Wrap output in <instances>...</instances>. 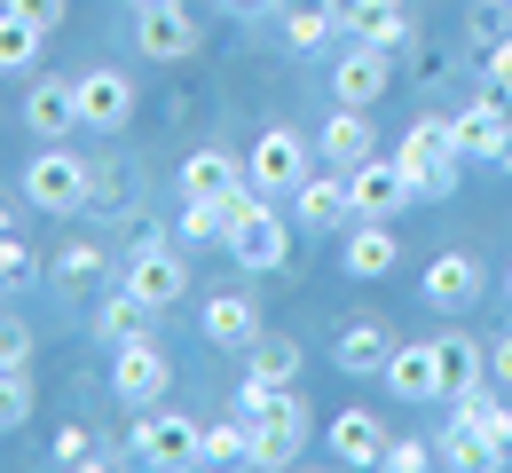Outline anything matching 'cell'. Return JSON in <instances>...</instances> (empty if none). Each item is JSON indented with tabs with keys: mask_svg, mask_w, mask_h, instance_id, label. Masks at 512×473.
<instances>
[{
	"mask_svg": "<svg viewBox=\"0 0 512 473\" xmlns=\"http://www.w3.org/2000/svg\"><path fill=\"white\" fill-rule=\"evenodd\" d=\"M134 48L150 64H182V56H197V16L182 0H134Z\"/></svg>",
	"mask_w": 512,
	"mask_h": 473,
	"instance_id": "obj_6",
	"label": "cell"
},
{
	"mask_svg": "<svg viewBox=\"0 0 512 473\" xmlns=\"http://www.w3.org/2000/svg\"><path fill=\"white\" fill-rule=\"evenodd\" d=\"M505 0H497V8H481V16H473V40H481V48H497V40H505Z\"/></svg>",
	"mask_w": 512,
	"mask_h": 473,
	"instance_id": "obj_41",
	"label": "cell"
},
{
	"mask_svg": "<svg viewBox=\"0 0 512 473\" xmlns=\"http://www.w3.org/2000/svg\"><path fill=\"white\" fill-rule=\"evenodd\" d=\"M347 40L410 48V16H402V0H347Z\"/></svg>",
	"mask_w": 512,
	"mask_h": 473,
	"instance_id": "obj_25",
	"label": "cell"
},
{
	"mask_svg": "<svg viewBox=\"0 0 512 473\" xmlns=\"http://www.w3.org/2000/svg\"><path fill=\"white\" fill-rule=\"evenodd\" d=\"M339 261H347V276H386L394 261H402V237H394V221H355Z\"/></svg>",
	"mask_w": 512,
	"mask_h": 473,
	"instance_id": "obj_24",
	"label": "cell"
},
{
	"mask_svg": "<svg viewBox=\"0 0 512 473\" xmlns=\"http://www.w3.org/2000/svg\"><path fill=\"white\" fill-rule=\"evenodd\" d=\"M386 355H394V332L371 324V316H355L347 332L331 339V363H339V371H355V379H386Z\"/></svg>",
	"mask_w": 512,
	"mask_h": 473,
	"instance_id": "obj_21",
	"label": "cell"
},
{
	"mask_svg": "<svg viewBox=\"0 0 512 473\" xmlns=\"http://www.w3.org/2000/svg\"><path fill=\"white\" fill-rule=\"evenodd\" d=\"M87 182H95V166L71 158L64 142H48V150L24 166V198L40 205V213H79V205H87Z\"/></svg>",
	"mask_w": 512,
	"mask_h": 473,
	"instance_id": "obj_4",
	"label": "cell"
},
{
	"mask_svg": "<svg viewBox=\"0 0 512 473\" xmlns=\"http://www.w3.org/2000/svg\"><path fill=\"white\" fill-rule=\"evenodd\" d=\"M505 8H512V0H505Z\"/></svg>",
	"mask_w": 512,
	"mask_h": 473,
	"instance_id": "obj_47",
	"label": "cell"
},
{
	"mask_svg": "<svg viewBox=\"0 0 512 473\" xmlns=\"http://www.w3.org/2000/svg\"><path fill=\"white\" fill-rule=\"evenodd\" d=\"M449 418H457V426H473V434L497 450V466H512V395H481V387H473V395H457V403H449Z\"/></svg>",
	"mask_w": 512,
	"mask_h": 473,
	"instance_id": "obj_22",
	"label": "cell"
},
{
	"mask_svg": "<svg viewBox=\"0 0 512 473\" xmlns=\"http://www.w3.org/2000/svg\"><path fill=\"white\" fill-rule=\"evenodd\" d=\"M0 237H8V205H0Z\"/></svg>",
	"mask_w": 512,
	"mask_h": 473,
	"instance_id": "obj_45",
	"label": "cell"
},
{
	"mask_svg": "<svg viewBox=\"0 0 512 473\" xmlns=\"http://www.w3.org/2000/svg\"><path fill=\"white\" fill-rule=\"evenodd\" d=\"M221 8H229V16H268L276 0H221Z\"/></svg>",
	"mask_w": 512,
	"mask_h": 473,
	"instance_id": "obj_43",
	"label": "cell"
},
{
	"mask_svg": "<svg viewBox=\"0 0 512 473\" xmlns=\"http://www.w3.org/2000/svg\"><path fill=\"white\" fill-rule=\"evenodd\" d=\"M347 198H355V221H394L410 205V182L394 158H363V166H347Z\"/></svg>",
	"mask_w": 512,
	"mask_h": 473,
	"instance_id": "obj_12",
	"label": "cell"
},
{
	"mask_svg": "<svg viewBox=\"0 0 512 473\" xmlns=\"http://www.w3.org/2000/svg\"><path fill=\"white\" fill-rule=\"evenodd\" d=\"M481 379H489V347L465 339V332H442V395L457 403V395H473Z\"/></svg>",
	"mask_w": 512,
	"mask_h": 473,
	"instance_id": "obj_26",
	"label": "cell"
},
{
	"mask_svg": "<svg viewBox=\"0 0 512 473\" xmlns=\"http://www.w3.org/2000/svg\"><path fill=\"white\" fill-rule=\"evenodd\" d=\"M166 387H174V363L150 347V332L119 339V355H111V395H119L127 410H158V403H166Z\"/></svg>",
	"mask_w": 512,
	"mask_h": 473,
	"instance_id": "obj_5",
	"label": "cell"
},
{
	"mask_svg": "<svg viewBox=\"0 0 512 473\" xmlns=\"http://www.w3.org/2000/svg\"><path fill=\"white\" fill-rule=\"evenodd\" d=\"M8 8H16L24 24H40V32H56V24H64V8H71V0H8Z\"/></svg>",
	"mask_w": 512,
	"mask_h": 473,
	"instance_id": "obj_40",
	"label": "cell"
},
{
	"mask_svg": "<svg viewBox=\"0 0 512 473\" xmlns=\"http://www.w3.org/2000/svg\"><path fill=\"white\" fill-rule=\"evenodd\" d=\"M119 284L142 292L150 308H174V300L190 292V261H182L166 237H150V245H134V253H127V276H119Z\"/></svg>",
	"mask_w": 512,
	"mask_h": 473,
	"instance_id": "obj_7",
	"label": "cell"
},
{
	"mask_svg": "<svg viewBox=\"0 0 512 473\" xmlns=\"http://www.w3.org/2000/svg\"><path fill=\"white\" fill-rule=\"evenodd\" d=\"M103 269V253L87 245V237H64V253H56V284H95Z\"/></svg>",
	"mask_w": 512,
	"mask_h": 473,
	"instance_id": "obj_34",
	"label": "cell"
},
{
	"mask_svg": "<svg viewBox=\"0 0 512 473\" xmlns=\"http://www.w3.org/2000/svg\"><path fill=\"white\" fill-rule=\"evenodd\" d=\"M308 166H316V158H308V142L292 135V127H268V135L253 142V158H245V174H253L268 198H292V190L308 182Z\"/></svg>",
	"mask_w": 512,
	"mask_h": 473,
	"instance_id": "obj_8",
	"label": "cell"
},
{
	"mask_svg": "<svg viewBox=\"0 0 512 473\" xmlns=\"http://www.w3.org/2000/svg\"><path fill=\"white\" fill-rule=\"evenodd\" d=\"M24 363H32V332L8 316V324H0V371H24Z\"/></svg>",
	"mask_w": 512,
	"mask_h": 473,
	"instance_id": "obj_37",
	"label": "cell"
},
{
	"mask_svg": "<svg viewBox=\"0 0 512 473\" xmlns=\"http://www.w3.org/2000/svg\"><path fill=\"white\" fill-rule=\"evenodd\" d=\"M489 379L512 395V332H505V339H489Z\"/></svg>",
	"mask_w": 512,
	"mask_h": 473,
	"instance_id": "obj_42",
	"label": "cell"
},
{
	"mask_svg": "<svg viewBox=\"0 0 512 473\" xmlns=\"http://www.w3.org/2000/svg\"><path fill=\"white\" fill-rule=\"evenodd\" d=\"M394 166H402V182H410V198H449V190H457V166H465V158H457V142H449V119H418V127H410V135L394 142Z\"/></svg>",
	"mask_w": 512,
	"mask_h": 473,
	"instance_id": "obj_2",
	"label": "cell"
},
{
	"mask_svg": "<svg viewBox=\"0 0 512 473\" xmlns=\"http://www.w3.org/2000/svg\"><path fill=\"white\" fill-rule=\"evenodd\" d=\"M386 395L434 403V395H442V339H394V355H386Z\"/></svg>",
	"mask_w": 512,
	"mask_h": 473,
	"instance_id": "obj_10",
	"label": "cell"
},
{
	"mask_svg": "<svg viewBox=\"0 0 512 473\" xmlns=\"http://www.w3.org/2000/svg\"><path fill=\"white\" fill-rule=\"evenodd\" d=\"M363 158H379V142H371V119L355 111V103H339L331 119H323V166H363Z\"/></svg>",
	"mask_w": 512,
	"mask_h": 473,
	"instance_id": "obj_23",
	"label": "cell"
},
{
	"mask_svg": "<svg viewBox=\"0 0 512 473\" xmlns=\"http://www.w3.org/2000/svg\"><path fill=\"white\" fill-rule=\"evenodd\" d=\"M323 442H331V458L339 466H386V418L363 403H347L331 426H323Z\"/></svg>",
	"mask_w": 512,
	"mask_h": 473,
	"instance_id": "obj_13",
	"label": "cell"
},
{
	"mask_svg": "<svg viewBox=\"0 0 512 473\" xmlns=\"http://www.w3.org/2000/svg\"><path fill=\"white\" fill-rule=\"evenodd\" d=\"M386 79H394V48L355 40V48L331 64V95H339V103H355V111H371V103L386 95Z\"/></svg>",
	"mask_w": 512,
	"mask_h": 473,
	"instance_id": "obj_11",
	"label": "cell"
},
{
	"mask_svg": "<svg viewBox=\"0 0 512 473\" xmlns=\"http://www.w3.org/2000/svg\"><path fill=\"white\" fill-rule=\"evenodd\" d=\"M32 418V379L24 371H0V434H16Z\"/></svg>",
	"mask_w": 512,
	"mask_h": 473,
	"instance_id": "obj_35",
	"label": "cell"
},
{
	"mask_svg": "<svg viewBox=\"0 0 512 473\" xmlns=\"http://www.w3.org/2000/svg\"><path fill=\"white\" fill-rule=\"evenodd\" d=\"M505 127H512V103L489 87L473 111L449 119V142H457V158H497V150H505Z\"/></svg>",
	"mask_w": 512,
	"mask_h": 473,
	"instance_id": "obj_15",
	"label": "cell"
},
{
	"mask_svg": "<svg viewBox=\"0 0 512 473\" xmlns=\"http://www.w3.org/2000/svg\"><path fill=\"white\" fill-rule=\"evenodd\" d=\"M197 332L213 339V347H253L268 324H260V300H253V292H213V300L197 308Z\"/></svg>",
	"mask_w": 512,
	"mask_h": 473,
	"instance_id": "obj_16",
	"label": "cell"
},
{
	"mask_svg": "<svg viewBox=\"0 0 512 473\" xmlns=\"http://www.w3.org/2000/svg\"><path fill=\"white\" fill-rule=\"evenodd\" d=\"M434 458H442L434 442H386V466L394 473H418V466H434Z\"/></svg>",
	"mask_w": 512,
	"mask_h": 473,
	"instance_id": "obj_39",
	"label": "cell"
},
{
	"mask_svg": "<svg viewBox=\"0 0 512 473\" xmlns=\"http://www.w3.org/2000/svg\"><path fill=\"white\" fill-rule=\"evenodd\" d=\"M229 261L245 276H276V269H292V221L276 213V205H260L253 221L229 237Z\"/></svg>",
	"mask_w": 512,
	"mask_h": 473,
	"instance_id": "obj_9",
	"label": "cell"
},
{
	"mask_svg": "<svg viewBox=\"0 0 512 473\" xmlns=\"http://www.w3.org/2000/svg\"><path fill=\"white\" fill-rule=\"evenodd\" d=\"M347 32V0H284V48L323 56V40Z\"/></svg>",
	"mask_w": 512,
	"mask_h": 473,
	"instance_id": "obj_20",
	"label": "cell"
},
{
	"mask_svg": "<svg viewBox=\"0 0 512 473\" xmlns=\"http://www.w3.org/2000/svg\"><path fill=\"white\" fill-rule=\"evenodd\" d=\"M95 458H103V450L87 442V426H64V434H56V466H95Z\"/></svg>",
	"mask_w": 512,
	"mask_h": 473,
	"instance_id": "obj_38",
	"label": "cell"
},
{
	"mask_svg": "<svg viewBox=\"0 0 512 473\" xmlns=\"http://www.w3.org/2000/svg\"><path fill=\"white\" fill-rule=\"evenodd\" d=\"M497 166H505V174H512V127H505V150H497Z\"/></svg>",
	"mask_w": 512,
	"mask_h": 473,
	"instance_id": "obj_44",
	"label": "cell"
},
{
	"mask_svg": "<svg viewBox=\"0 0 512 473\" xmlns=\"http://www.w3.org/2000/svg\"><path fill=\"white\" fill-rule=\"evenodd\" d=\"M127 458H142V466H205V426L197 418H182V410H142V426H134Z\"/></svg>",
	"mask_w": 512,
	"mask_h": 473,
	"instance_id": "obj_3",
	"label": "cell"
},
{
	"mask_svg": "<svg viewBox=\"0 0 512 473\" xmlns=\"http://www.w3.org/2000/svg\"><path fill=\"white\" fill-rule=\"evenodd\" d=\"M292 221L300 229H339V221H355V198H347V174L339 166H308V182L292 190Z\"/></svg>",
	"mask_w": 512,
	"mask_h": 473,
	"instance_id": "obj_14",
	"label": "cell"
},
{
	"mask_svg": "<svg viewBox=\"0 0 512 473\" xmlns=\"http://www.w3.org/2000/svg\"><path fill=\"white\" fill-rule=\"evenodd\" d=\"M150 316H158V308H150L142 292H127V284H119V292L103 300V316H95V332H103L111 347H119V339H142V332H150Z\"/></svg>",
	"mask_w": 512,
	"mask_h": 473,
	"instance_id": "obj_28",
	"label": "cell"
},
{
	"mask_svg": "<svg viewBox=\"0 0 512 473\" xmlns=\"http://www.w3.org/2000/svg\"><path fill=\"white\" fill-rule=\"evenodd\" d=\"M434 450H442L449 466H465V473H489V466H497V450H489V442H481L473 426H457V418L442 426V442H434Z\"/></svg>",
	"mask_w": 512,
	"mask_h": 473,
	"instance_id": "obj_33",
	"label": "cell"
},
{
	"mask_svg": "<svg viewBox=\"0 0 512 473\" xmlns=\"http://www.w3.org/2000/svg\"><path fill=\"white\" fill-rule=\"evenodd\" d=\"M505 300H512V269H505Z\"/></svg>",
	"mask_w": 512,
	"mask_h": 473,
	"instance_id": "obj_46",
	"label": "cell"
},
{
	"mask_svg": "<svg viewBox=\"0 0 512 473\" xmlns=\"http://www.w3.org/2000/svg\"><path fill=\"white\" fill-rule=\"evenodd\" d=\"M24 127L40 142H64L79 127V79H32V95H24Z\"/></svg>",
	"mask_w": 512,
	"mask_h": 473,
	"instance_id": "obj_18",
	"label": "cell"
},
{
	"mask_svg": "<svg viewBox=\"0 0 512 473\" xmlns=\"http://www.w3.org/2000/svg\"><path fill=\"white\" fill-rule=\"evenodd\" d=\"M127 111H134L127 71H111V64L79 71V127H127Z\"/></svg>",
	"mask_w": 512,
	"mask_h": 473,
	"instance_id": "obj_19",
	"label": "cell"
},
{
	"mask_svg": "<svg viewBox=\"0 0 512 473\" xmlns=\"http://www.w3.org/2000/svg\"><path fill=\"white\" fill-rule=\"evenodd\" d=\"M245 355H253V379H276V387L300 379V339H284V332H260Z\"/></svg>",
	"mask_w": 512,
	"mask_h": 473,
	"instance_id": "obj_29",
	"label": "cell"
},
{
	"mask_svg": "<svg viewBox=\"0 0 512 473\" xmlns=\"http://www.w3.org/2000/svg\"><path fill=\"white\" fill-rule=\"evenodd\" d=\"M40 40H48L40 24H24L16 8H0V71H32L40 64Z\"/></svg>",
	"mask_w": 512,
	"mask_h": 473,
	"instance_id": "obj_30",
	"label": "cell"
},
{
	"mask_svg": "<svg viewBox=\"0 0 512 473\" xmlns=\"http://www.w3.org/2000/svg\"><path fill=\"white\" fill-rule=\"evenodd\" d=\"M205 466H253V418L245 410L229 426H205Z\"/></svg>",
	"mask_w": 512,
	"mask_h": 473,
	"instance_id": "obj_31",
	"label": "cell"
},
{
	"mask_svg": "<svg viewBox=\"0 0 512 473\" xmlns=\"http://www.w3.org/2000/svg\"><path fill=\"white\" fill-rule=\"evenodd\" d=\"M229 182H245V166L229 150H190L182 158V198H221Z\"/></svg>",
	"mask_w": 512,
	"mask_h": 473,
	"instance_id": "obj_27",
	"label": "cell"
},
{
	"mask_svg": "<svg viewBox=\"0 0 512 473\" xmlns=\"http://www.w3.org/2000/svg\"><path fill=\"white\" fill-rule=\"evenodd\" d=\"M473 300H481V261H473V253H434V261H426V308L465 316Z\"/></svg>",
	"mask_w": 512,
	"mask_h": 473,
	"instance_id": "obj_17",
	"label": "cell"
},
{
	"mask_svg": "<svg viewBox=\"0 0 512 473\" xmlns=\"http://www.w3.org/2000/svg\"><path fill=\"white\" fill-rule=\"evenodd\" d=\"M32 276H40V261H32V245H24L16 229H8V237H0V284H8V292H24Z\"/></svg>",
	"mask_w": 512,
	"mask_h": 473,
	"instance_id": "obj_36",
	"label": "cell"
},
{
	"mask_svg": "<svg viewBox=\"0 0 512 473\" xmlns=\"http://www.w3.org/2000/svg\"><path fill=\"white\" fill-rule=\"evenodd\" d=\"M237 410L253 418V466H292V458H300V434H308L300 387H276V379H253V371H245Z\"/></svg>",
	"mask_w": 512,
	"mask_h": 473,
	"instance_id": "obj_1",
	"label": "cell"
},
{
	"mask_svg": "<svg viewBox=\"0 0 512 473\" xmlns=\"http://www.w3.org/2000/svg\"><path fill=\"white\" fill-rule=\"evenodd\" d=\"M174 237H182V245H197V253H205V245H229L221 198H190V205H182V221H174Z\"/></svg>",
	"mask_w": 512,
	"mask_h": 473,
	"instance_id": "obj_32",
	"label": "cell"
}]
</instances>
